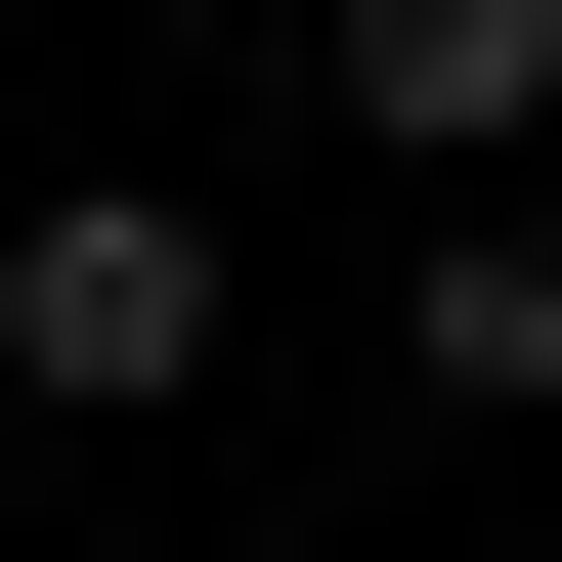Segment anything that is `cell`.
Here are the masks:
<instances>
[{"label": "cell", "instance_id": "obj_1", "mask_svg": "<svg viewBox=\"0 0 562 562\" xmlns=\"http://www.w3.org/2000/svg\"><path fill=\"white\" fill-rule=\"evenodd\" d=\"M0 390H44V432L216 390V216H131V173H87V216H0Z\"/></svg>", "mask_w": 562, "mask_h": 562}, {"label": "cell", "instance_id": "obj_2", "mask_svg": "<svg viewBox=\"0 0 562 562\" xmlns=\"http://www.w3.org/2000/svg\"><path fill=\"white\" fill-rule=\"evenodd\" d=\"M347 131H390V173H519V131H562V0H347Z\"/></svg>", "mask_w": 562, "mask_h": 562}, {"label": "cell", "instance_id": "obj_3", "mask_svg": "<svg viewBox=\"0 0 562 562\" xmlns=\"http://www.w3.org/2000/svg\"><path fill=\"white\" fill-rule=\"evenodd\" d=\"M432 390H562V216H432Z\"/></svg>", "mask_w": 562, "mask_h": 562}]
</instances>
